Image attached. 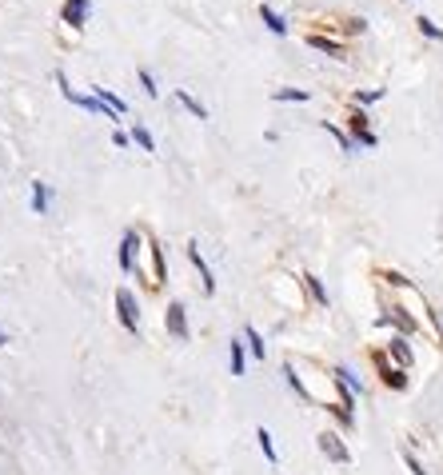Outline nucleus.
Returning <instances> with one entry per match:
<instances>
[{"instance_id": "f257e3e1", "label": "nucleus", "mask_w": 443, "mask_h": 475, "mask_svg": "<svg viewBox=\"0 0 443 475\" xmlns=\"http://www.w3.org/2000/svg\"><path fill=\"white\" fill-rule=\"evenodd\" d=\"M316 447H320V452L328 455L332 464H340V467H347V464H352V452H347V443L340 440L335 431H320V435H316Z\"/></svg>"}, {"instance_id": "f03ea898", "label": "nucleus", "mask_w": 443, "mask_h": 475, "mask_svg": "<svg viewBox=\"0 0 443 475\" xmlns=\"http://www.w3.org/2000/svg\"><path fill=\"white\" fill-rule=\"evenodd\" d=\"M116 316H120L124 332L140 336V311H136V296L128 292V287H120V292H116Z\"/></svg>"}, {"instance_id": "7ed1b4c3", "label": "nucleus", "mask_w": 443, "mask_h": 475, "mask_svg": "<svg viewBox=\"0 0 443 475\" xmlns=\"http://www.w3.org/2000/svg\"><path fill=\"white\" fill-rule=\"evenodd\" d=\"M164 328H168V336H172V340H188V308H184L180 299H172V304H168Z\"/></svg>"}, {"instance_id": "20e7f679", "label": "nucleus", "mask_w": 443, "mask_h": 475, "mask_svg": "<svg viewBox=\"0 0 443 475\" xmlns=\"http://www.w3.org/2000/svg\"><path fill=\"white\" fill-rule=\"evenodd\" d=\"M372 360H376V367H379V379H384V387H391V391H403V387H408V372H403V367H396L384 352H376Z\"/></svg>"}, {"instance_id": "39448f33", "label": "nucleus", "mask_w": 443, "mask_h": 475, "mask_svg": "<svg viewBox=\"0 0 443 475\" xmlns=\"http://www.w3.org/2000/svg\"><path fill=\"white\" fill-rule=\"evenodd\" d=\"M88 16H92V0H64V8H60V21L68 28H76V33L88 24Z\"/></svg>"}, {"instance_id": "423d86ee", "label": "nucleus", "mask_w": 443, "mask_h": 475, "mask_svg": "<svg viewBox=\"0 0 443 475\" xmlns=\"http://www.w3.org/2000/svg\"><path fill=\"white\" fill-rule=\"evenodd\" d=\"M347 128H352V144H364V148H376L379 144V136L367 128V112L355 108L352 116H347Z\"/></svg>"}, {"instance_id": "0eeeda50", "label": "nucleus", "mask_w": 443, "mask_h": 475, "mask_svg": "<svg viewBox=\"0 0 443 475\" xmlns=\"http://www.w3.org/2000/svg\"><path fill=\"white\" fill-rule=\"evenodd\" d=\"M379 324H391V328H399V336H411V332H415V320H411V316L399 308V304H391V308L379 311Z\"/></svg>"}, {"instance_id": "6e6552de", "label": "nucleus", "mask_w": 443, "mask_h": 475, "mask_svg": "<svg viewBox=\"0 0 443 475\" xmlns=\"http://www.w3.org/2000/svg\"><path fill=\"white\" fill-rule=\"evenodd\" d=\"M188 260H192V264H196V272H200V284H204V292H208V296H216V276H212L208 260L200 256V244H196V240L188 244Z\"/></svg>"}, {"instance_id": "1a4fd4ad", "label": "nucleus", "mask_w": 443, "mask_h": 475, "mask_svg": "<svg viewBox=\"0 0 443 475\" xmlns=\"http://www.w3.org/2000/svg\"><path fill=\"white\" fill-rule=\"evenodd\" d=\"M388 355H391V364L403 367V372L415 364V355H411V348H408V340H403V336H391V340H388Z\"/></svg>"}, {"instance_id": "9d476101", "label": "nucleus", "mask_w": 443, "mask_h": 475, "mask_svg": "<svg viewBox=\"0 0 443 475\" xmlns=\"http://www.w3.org/2000/svg\"><path fill=\"white\" fill-rule=\"evenodd\" d=\"M92 96L100 100V108H104V116H112V120H120V116H124V100L116 96V92H108L104 84H96V92H92Z\"/></svg>"}, {"instance_id": "9b49d317", "label": "nucleus", "mask_w": 443, "mask_h": 475, "mask_svg": "<svg viewBox=\"0 0 443 475\" xmlns=\"http://www.w3.org/2000/svg\"><path fill=\"white\" fill-rule=\"evenodd\" d=\"M148 256H152V287H160L168 280V260H164V248L156 240H148Z\"/></svg>"}, {"instance_id": "f8f14e48", "label": "nucleus", "mask_w": 443, "mask_h": 475, "mask_svg": "<svg viewBox=\"0 0 443 475\" xmlns=\"http://www.w3.org/2000/svg\"><path fill=\"white\" fill-rule=\"evenodd\" d=\"M136 244H140V236L124 232V240H120V272H132L136 268Z\"/></svg>"}, {"instance_id": "ddd939ff", "label": "nucleus", "mask_w": 443, "mask_h": 475, "mask_svg": "<svg viewBox=\"0 0 443 475\" xmlns=\"http://www.w3.org/2000/svg\"><path fill=\"white\" fill-rule=\"evenodd\" d=\"M260 21H264L276 36H288V21H284V16H280L276 8H272V4H260Z\"/></svg>"}, {"instance_id": "4468645a", "label": "nucleus", "mask_w": 443, "mask_h": 475, "mask_svg": "<svg viewBox=\"0 0 443 475\" xmlns=\"http://www.w3.org/2000/svg\"><path fill=\"white\" fill-rule=\"evenodd\" d=\"M172 96H176V104H180V108H184V112H192V116H200V120L208 116V108H204V104H200V100L192 96L188 88H176V92H172Z\"/></svg>"}, {"instance_id": "2eb2a0df", "label": "nucleus", "mask_w": 443, "mask_h": 475, "mask_svg": "<svg viewBox=\"0 0 443 475\" xmlns=\"http://www.w3.org/2000/svg\"><path fill=\"white\" fill-rule=\"evenodd\" d=\"M48 200H52V188H48L45 180H33V212H40V216H45V212H48Z\"/></svg>"}, {"instance_id": "dca6fc26", "label": "nucleus", "mask_w": 443, "mask_h": 475, "mask_svg": "<svg viewBox=\"0 0 443 475\" xmlns=\"http://www.w3.org/2000/svg\"><path fill=\"white\" fill-rule=\"evenodd\" d=\"M304 287H308V296L320 304V308H328V287L320 284V276H311V272H304Z\"/></svg>"}, {"instance_id": "f3484780", "label": "nucleus", "mask_w": 443, "mask_h": 475, "mask_svg": "<svg viewBox=\"0 0 443 475\" xmlns=\"http://www.w3.org/2000/svg\"><path fill=\"white\" fill-rule=\"evenodd\" d=\"M255 443H260V452L267 455V464H280V452H276V443H272V431L260 428L255 431Z\"/></svg>"}, {"instance_id": "a211bd4d", "label": "nucleus", "mask_w": 443, "mask_h": 475, "mask_svg": "<svg viewBox=\"0 0 443 475\" xmlns=\"http://www.w3.org/2000/svg\"><path fill=\"white\" fill-rule=\"evenodd\" d=\"M308 45L311 48H320V52H332V56H344V40H328V36H308Z\"/></svg>"}, {"instance_id": "6ab92c4d", "label": "nucleus", "mask_w": 443, "mask_h": 475, "mask_svg": "<svg viewBox=\"0 0 443 475\" xmlns=\"http://www.w3.org/2000/svg\"><path fill=\"white\" fill-rule=\"evenodd\" d=\"M284 379H288V387H296V396H304V404H316V399H311V391L304 387V379L296 376V367H292V364H284Z\"/></svg>"}, {"instance_id": "aec40b11", "label": "nucleus", "mask_w": 443, "mask_h": 475, "mask_svg": "<svg viewBox=\"0 0 443 475\" xmlns=\"http://www.w3.org/2000/svg\"><path fill=\"white\" fill-rule=\"evenodd\" d=\"M228 360H232V376H244L248 352H244V343H240V340H232V352H228Z\"/></svg>"}, {"instance_id": "412c9836", "label": "nucleus", "mask_w": 443, "mask_h": 475, "mask_svg": "<svg viewBox=\"0 0 443 475\" xmlns=\"http://www.w3.org/2000/svg\"><path fill=\"white\" fill-rule=\"evenodd\" d=\"M244 340H248V352H252L255 360H264V355H267V348H264V336L255 332V328H244Z\"/></svg>"}, {"instance_id": "4be33fe9", "label": "nucleus", "mask_w": 443, "mask_h": 475, "mask_svg": "<svg viewBox=\"0 0 443 475\" xmlns=\"http://www.w3.org/2000/svg\"><path fill=\"white\" fill-rule=\"evenodd\" d=\"M132 144H140L144 152H156V140H152V132H148L144 124H136V128H132Z\"/></svg>"}, {"instance_id": "5701e85b", "label": "nucleus", "mask_w": 443, "mask_h": 475, "mask_svg": "<svg viewBox=\"0 0 443 475\" xmlns=\"http://www.w3.org/2000/svg\"><path fill=\"white\" fill-rule=\"evenodd\" d=\"M415 24H420V33L427 36V40H439V45H443V28H439V24H435V21H427V16H420V21H415Z\"/></svg>"}, {"instance_id": "b1692460", "label": "nucleus", "mask_w": 443, "mask_h": 475, "mask_svg": "<svg viewBox=\"0 0 443 475\" xmlns=\"http://www.w3.org/2000/svg\"><path fill=\"white\" fill-rule=\"evenodd\" d=\"M323 128H328V136H332V140L344 148V152H352V136H347L344 128H335V124H328V120H323Z\"/></svg>"}, {"instance_id": "393cba45", "label": "nucleus", "mask_w": 443, "mask_h": 475, "mask_svg": "<svg viewBox=\"0 0 443 475\" xmlns=\"http://www.w3.org/2000/svg\"><path fill=\"white\" fill-rule=\"evenodd\" d=\"M276 100H284V104H288V100L304 104V100H308V92H304V88H280V92H276Z\"/></svg>"}, {"instance_id": "a878e982", "label": "nucleus", "mask_w": 443, "mask_h": 475, "mask_svg": "<svg viewBox=\"0 0 443 475\" xmlns=\"http://www.w3.org/2000/svg\"><path fill=\"white\" fill-rule=\"evenodd\" d=\"M403 464H408V471H411V475H427V467H423L420 459H415V452H411V447L403 452Z\"/></svg>"}, {"instance_id": "bb28decb", "label": "nucleus", "mask_w": 443, "mask_h": 475, "mask_svg": "<svg viewBox=\"0 0 443 475\" xmlns=\"http://www.w3.org/2000/svg\"><path fill=\"white\" fill-rule=\"evenodd\" d=\"M140 84H144V92H148V96H160V88H156V80H152V72H148V68H140Z\"/></svg>"}, {"instance_id": "cd10ccee", "label": "nucleus", "mask_w": 443, "mask_h": 475, "mask_svg": "<svg viewBox=\"0 0 443 475\" xmlns=\"http://www.w3.org/2000/svg\"><path fill=\"white\" fill-rule=\"evenodd\" d=\"M379 280H384V284H391V287H408V280L399 276V272H379Z\"/></svg>"}, {"instance_id": "c85d7f7f", "label": "nucleus", "mask_w": 443, "mask_h": 475, "mask_svg": "<svg viewBox=\"0 0 443 475\" xmlns=\"http://www.w3.org/2000/svg\"><path fill=\"white\" fill-rule=\"evenodd\" d=\"M379 96H384L379 88H372V92H355V104H376Z\"/></svg>"}, {"instance_id": "c756f323", "label": "nucleus", "mask_w": 443, "mask_h": 475, "mask_svg": "<svg viewBox=\"0 0 443 475\" xmlns=\"http://www.w3.org/2000/svg\"><path fill=\"white\" fill-rule=\"evenodd\" d=\"M0 343H8V336H4V332H0Z\"/></svg>"}]
</instances>
